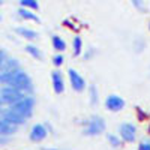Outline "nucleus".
I'll return each mask as SVG.
<instances>
[{
    "label": "nucleus",
    "instance_id": "obj_1",
    "mask_svg": "<svg viewBox=\"0 0 150 150\" xmlns=\"http://www.w3.org/2000/svg\"><path fill=\"white\" fill-rule=\"evenodd\" d=\"M33 105H35V102H33L32 98H23V99H20V101H17L15 104H12L11 111H14V112H17V114L27 119L33 111Z\"/></svg>",
    "mask_w": 150,
    "mask_h": 150
},
{
    "label": "nucleus",
    "instance_id": "obj_2",
    "mask_svg": "<svg viewBox=\"0 0 150 150\" xmlns=\"http://www.w3.org/2000/svg\"><path fill=\"white\" fill-rule=\"evenodd\" d=\"M23 93L21 90L15 89V87H8V89H3L2 92H0V107L5 105V104H15L17 101H20V99H23Z\"/></svg>",
    "mask_w": 150,
    "mask_h": 150
},
{
    "label": "nucleus",
    "instance_id": "obj_3",
    "mask_svg": "<svg viewBox=\"0 0 150 150\" xmlns=\"http://www.w3.org/2000/svg\"><path fill=\"white\" fill-rule=\"evenodd\" d=\"M8 86L15 87V89H18V90L23 92V90H30V89H32V81H30V78H29L27 74H24L23 71L18 69V72L15 74V77L12 78V81H11Z\"/></svg>",
    "mask_w": 150,
    "mask_h": 150
},
{
    "label": "nucleus",
    "instance_id": "obj_4",
    "mask_svg": "<svg viewBox=\"0 0 150 150\" xmlns=\"http://www.w3.org/2000/svg\"><path fill=\"white\" fill-rule=\"evenodd\" d=\"M105 131V122L101 119V117H93L89 125H87V128L84 129V134L87 135H98Z\"/></svg>",
    "mask_w": 150,
    "mask_h": 150
},
{
    "label": "nucleus",
    "instance_id": "obj_5",
    "mask_svg": "<svg viewBox=\"0 0 150 150\" xmlns=\"http://www.w3.org/2000/svg\"><path fill=\"white\" fill-rule=\"evenodd\" d=\"M119 132H120V137L125 140V141H129L132 143L135 140V126L131 123H125L119 128Z\"/></svg>",
    "mask_w": 150,
    "mask_h": 150
},
{
    "label": "nucleus",
    "instance_id": "obj_6",
    "mask_svg": "<svg viewBox=\"0 0 150 150\" xmlns=\"http://www.w3.org/2000/svg\"><path fill=\"white\" fill-rule=\"evenodd\" d=\"M105 107L110 110V111H120L123 107H125V101L120 98V96H116V95H111L107 98L105 101Z\"/></svg>",
    "mask_w": 150,
    "mask_h": 150
},
{
    "label": "nucleus",
    "instance_id": "obj_7",
    "mask_svg": "<svg viewBox=\"0 0 150 150\" xmlns=\"http://www.w3.org/2000/svg\"><path fill=\"white\" fill-rule=\"evenodd\" d=\"M69 80H71V84L74 87V90H77V92H81L86 87V83L81 78V75L74 69H69Z\"/></svg>",
    "mask_w": 150,
    "mask_h": 150
},
{
    "label": "nucleus",
    "instance_id": "obj_8",
    "mask_svg": "<svg viewBox=\"0 0 150 150\" xmlns=\"http://www.w3.org/2000/svg\"><path fill=\"white\" fill-rule=\"evenodd\" d=\"M3 120H6L8 123L17 126V125H23L24 122H26V117H23V116H20V114H17V112L9 110V111L3 112Z\"/></svg>",
    "mask_w": 150,
    "mask_h": 150
},
{
    "label": "nucleus",
    "instance_id": "obj_9",
    "mask_svg": "<svg viewBox=\"0 0 150 150\" xmlns=\"http://www.w3.org/2000/svg\"><path fill=\"white\" fill-rule=\"evenodd\" d=\"M47 137V129L42 126V125H35V126L32 128V132H30V138L36 143L42 141L44 138Z\"/></svg>",
    "mask_w": 150,
    "mask_h": 150
},
{
    "label": "nucleus",
    "instance_id": "obj_10",
    "mask_svg": "<svg viewBox=\"0 0 150 150\" xmlns=\"http://www.w3.org/2000/svg\"><path fill=\"white\" fill-rule=\"evenodd\" d=\"M51 78H53L54 92H56V93H62V92L65 90V84H63V77H62V74H60V72H53Z\"/></svg>",
    "mask_w": 150,
    "mask_h": 150
},
{
    "label": "nucleus",
    "instance_id": "obj_11",
    "mask_svg": "<svg viewBox=\"0 0 150 150\" xmlns=\"http://www.w3.org/2000/svg\"><path fill=\"white\" fill-rule=\"evenodd\" d=\"M15 131V126L14 125H11L8 123L6 120H0V135H11V134H14Z\"/></svg>",
    "mask_w": 150,
    "mask_h": 150
},
{
    "label": "nucleus",
    "instance_id": "obj_12",
    "mask_svg": "<svg viewBox=\"0 0 150 150\" xmlns=\"http://www.w3.org/2000/svg\"><path fill=\"white\" fill-rule=\"evenodd\" d=\"M20 17H23L24 20H32V21H39V18H38L35 14H32V12L29 11V8H21L18 11Z\"/></svg>",
    "mask_w": 150,
    "mask_h": 150
},
{
    "label": "nucleus",
    "instance_id": "obj_13",
    "mask_svg": "<svg viewBox=\"0 0 150 150\" xmlns=\"http://www.w3.org/2000/svg\"><path fill=\"white\" fill-rule=\"evenodd\" d=\"M17 32H18L21 36L27 38V39H36V38H38V33H36V32H33V30H30V29L20 27V29H17Z\"/></svg>",
    "mask_w": 150,
    "mask_h": 150
},
{
    "label": "nucleus",
    "instance_id": "obj_14",
    "mask_svg": "<svg viewBox=\"0 0 150 150\" xmlns=\"http://www.w3.org/2000/svg\"><path fill=\"white\" fill-rule=\"evenodd\" d=\"M53 45H54V48L57 50V51H63V50L66 48L65 41L62 39V38H59V36H53Z\"/></svg>",
    "mask_w": 150,
    "mask_h": 150
},
{
    "label": "nucleus",
    "instance_id": "obj_15",
    "mask_svg": "<svg viewBox=\"0 0 150 150\" xmlns=\"http://www.w3.org/2000/svg\"><path fill=\"white\" fill-rule=\"evenodd\" d=\"M21 6L23 8H29V9H38L39 5H38L36 0H21Z\"/></svg>",
    "mask_w": 150,
    "mask_h": 150
},
{
    "label": "nucleus",
    "instance_id": "obj_16",
    "mask_svg": "<svg viewBox=\"0 0 150 150\" xmlns=\"http://www.w3.org/2000/svg\"><path fill=\"white\" fill-rule=\"evenodd\" d=\"M26 50H27V53H30L35 59H42L41 51H39V50H38L36 47H33V45H27V47H26Z\"/></svg>",
    "mask_w": 150,
    "mask_h": 150
},
{
    "label": "nucleus",
    "instance_id": "obj_17",
    "mask_svg": "<svg viewBox=\"0 0 150 150\" xmlns=\"http://www.w3.org/2000/svg\"><path fill=\"white\" fill-rule=\"evenodd\" d=\"M80 53H81V39L78 36H75V39H74V54L80 56Z\"/></svg>",
    "mask_w": 150,
    "mask_h": 150
},
{
    "label": "nucleus",
    "instance_id": "obj_18",
    "mask_svg": "<svg viewBox=\"0 0 150 150\" xmlns=\"http://www.w3.org/2000/svg\"><path fill=\"white\" fill-rule=\"evenodd\" d=\"M96 101H98L96 87H95V86H92V87H90V102H92V104H96Z\"/></svg>",
    "mask_w": 150,
    "mask_h": 150
},
{
    "label": "nucleus",
    "instance_id": "obj_19",
    "mask_svg": "<svg viewBox=\"0 0 150 150\" xmlns=\"http://www.w3.org/2000/svg\"><path fill=\"white\" fill-rule=\"evenodd\" d=\"M132 3L135 5V8H138L140 11H144V2L143 0H132Z\"/></svg>",
    "mask_w": 150,
    "mask_h": 150
},
{
    "label": "nucleus",
    "instance_id": "obj_20",
    "mask_svg": "<svg viewBox=\"0 0 150 150\" xmlns=\"http://www.w3.org/2000/svg\"><path fill=\"white\" fill-rule=\"evenodd\" d=\"M6 63V54L3 51H0V69L3 68V65Z\"/></svg>",
    "mask_w": 150,
    "mask_h": 150
},
{
    "label": "nucleus",
    "instance_id": "obj_21",
    "mask_svg": "<svg viewBox=\"0 0 150 150\" xmlns=\"http://www.w3.org/2000/svg\"><path fill=\"white\" fill-rule=\"evenodd\" d=\"M108 140H110V143H111L112 146H116V147H117V146L120 144V143H119V140L116 138V137H114V135H110V137H108Z\"/></svg>",
    "mask_w": 150,
    "mask_h": 150
},
{
    "label": "nucleus",
    "instance_id": "obj_22",
    "mask_svg": "<svg viewBox=\"0 0 150 150\" xmlns=\"http://www.w3.org/2000/svg\"><path fill=\"white\" fill-rule=\"evenodd\" d=\"M62 63H63V57H62V56H56L54 57V65L56 66H60Z\"/></svg>",
    "mask_w": 150,
    "mask_h": 150
},
{
    "label": "nucleus",
    "instance_id": "obj_23",
    "mask_svg": "<svg viewBox=\"0 0 150 150\" xmlns=\"http://www.w3.org/2000/svg\"><path fill=\"white\" fill-rule=\"evenodd\" d=\"M140 150H150V143H143L140 146Z\"/></svg>",
    "mask_w": 150,
    "mask_h": 150
},
{
    "label": "nucleus",
    "instance_id": "obj_24",
    "mask_svg": "<svg viewBox=\"0 0 150 150\" xmlns=\"http://www.w3.org/2000/svg\"><path fill=\"white\" fill-rule=\"evenodd\" d=\"M149 132H150V128H149Z\"/></svg>",
    "mask_w": 150,
    "mask_h": 150
}]
</instances>
